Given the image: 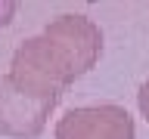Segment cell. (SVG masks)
I'll list each match as a JSON object with an SVG mask.
<instances>
[{"instance_id": "obj_5", "label": "cell", "mask_w": 149, "mask_h": 139, "mask_svg": "<svg viewBox=\"0 0 149 139\" xmlns=\"http://www.w3.org/2000/svg\"><path fill=\"white\" fill-rule=\"evenodd\" d=\"M137 105H140V111H143V118L149 120V77L143 81V87H140V93H137Z\"/></svg>"}, {"instance_id": "obj_4", "label": "cell", "mask_w": 149, "mask_h": 139, "mask_svg": "<svg viewBox=\"0 0 149 139\" xmlns=\"http://www.w3.org/2000/svg\"><path fill=\"white\" fill-rule=\"evenodd\" d=\"M56 105H59V99L34 96V93L16 87L9 77H0V136L9 139L40 136Z\"/></svg>"}, {"instance_id": "obj_2", "label": "cell", "mask_w": 149, "mask_h": 139, "mask_svg": "<svg viewBox=\"0 0 149 139\" xmlns=\"http://www.w3.org/2000/svg\"><path fill=\"white\" fill-rule=\"evenodd\" d=\"M40 34L59 50L74 77H84L102 56V31L87 16H78V12L56 16Z\"/></svg>"}, {"instance_id": "obj_1", "label": "cell", "mask_w": 149, "mask_h": 139, "mask_svg": "<svg viewBox=\"0 0 149 139\" xmlns=\"http://www.w3.org/2000/svg\"><path fill=\"white\" fill-rule=\"evenodd\" d=\"M6 77L16 87L34 93V96H47V99H62L65 90L78 81L72 68L65 65V59L59 56V50L44 34L28 37L25 43H19Z\"/></svg>"}, {"instance_id": "obj_6", "label": "cell", "mask_w": 149, "mask_h": 139, "mask_svg": "<svg viewBox=\"0 0 149 139\" xmlns=\"http://www.w3.org/2000/svg\"><path fill=\"white\" fill-rule=\"evenodd\" d=\"M13 12H16V3H0V25H6Z\"/></svg>"}, {"instance_id": "obj_3", "label": "cell", "mask_w": 149, "mask_h": 139, "mask_svg": "<svg viewBox=\"0 0 149 139\" xmlns=\"http://www.w3.org/2000/svg\"><path fill=\"white\" fill-rule=\"evenodd\" d=\"M56 139H137V127L124 105H81L59 118Z\"/></svg>"}]
</instances>
